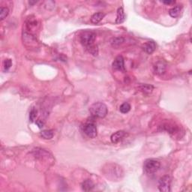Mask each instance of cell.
Wrapping results in <instances>:
<instances>
[{"mask_svg": "<svg viewBox=\"0 0 192 192\" xmlns=\"http://www.w3.org/2000/svg\"><path fill=\"white\" fill-rule=\"evenodd\" d=\"M92 116L97 118H104L108 114V107L102 102H96L89 108Z\"/></svg>", "mask_w": 192, "mask_h": 192, "instance_id": "1", "label": "cell"}, {"mask_svg": "<svg viewBox=\"0 0 192 192\" xmlns=\"http://www.w3.org/2000/svg\"><path fill=\"white\" fill-rule=\"evenodd\" d=\"M80 38L81 44L87 48L90 46L94 45V42L96 38V35L92 31H84L81 33Z\"/></svg>", "mask_w": 192, "mask_h": 192, "instance_id": "2", "label": "cell"}, {"mask_svg": "<svg viewBox=\"0 0 192 192\" xmlns=\"http://www.w3.org/2000/svg\"><path fill=\"white\" fill-rule=\"evenodd\" d=\"M107 170L108 172H104L105 175H108V177L113 179V181H114L116 179L121 178V176L123 174L122 168L116 164H109Z\"/></svg>", "mask_w": 192, "mask_h": 192, "instance_id": "3", "label": "cell"}, {"mask_svg": "<svg viewBox=\"0 0 192 192\" xmlns=\"http://www.w3.org/2000/svg\"><path fill=\"white\" fill-rule=\"evenodd\" d=\"M160 166L161 164L159 161L155 160V159H147L143 164L144 170L150 174L157 172L160 168Z\"/></svg>", "mask_w": 192, "mask_h": 192, "instance_id": "4", "label": "cell"}, {"mask_svg": "<svg viewBox=\"0 0 192 192\" xmlns=\"http://www.w3.org/2000/svg\"><path fill=\"white\" fill-rule=\"evenodd\" d=\"M171 178L169 176H164L159 179V189L161 192L170 191Z\"/></svg>", "mask_w": 192, "mask_h": 192, "instance_id": "5", "label": "cell"}, {"mask_svg": "<svg viewBox=\"0 0 192 192\" xmlns=\"http://www.w3.org/2000/svg\"><path fill=\"white\" fill-rule=\"evenodd\" d=\"M84 133L90 138H94L97 136V127L96 124L92 122L87 123L84 126Z\"/></svg>", "mask_w": 192, "mask_h": 192, "instance_id": "6", "label": "cell"}, {"mask_svg": "<svg viewBox=\"0 0 192 192\" xmlns=\"http://www.w3.org/2000/svg\"><path fill=\"white\" fill-rule=\"evenodd\" d=\"M113 68L116 71H125V63L122 56H119L116 58L114 62H113Z\"/></svg>", "mask_w": 192, "mask_h": 192, "instance_id": "7", "label": "cell"}, {"mask_svg": "<svg viewBox=\"0 0 192 192\" xmlns=\"http://www.w3.org/2000/svg\"><path fill=\"white\" fill-rule=\"evenodd\" d=\"M167 65L164 61H159L156 62V64L154 66V71L155 74H159V75H161L164 74L166 71Z\"/></svg>", "mask_w": 192, "mask_h": 192, "instance_id": "8", "label": "cell"}, {"mask_svg": "<svg viewBox=\"0 0 192 192\" xmlns=\"http://www.w3.org/2000/svg\"><path fill=\"white\" fill-rule=\"evenodd\" d=\"M126 135L127 134L125 131H119L116 132L115 134L112 135L110 139H111L112 143H119L120 141H121Z\"/></svg>", "mask_w": 192, "mask_h": 192, "instance_id": "9", "label": "cell"}, {"mask_svg": "<svg viewBox=\"0 0 192 192\" xmlns=\"http://www.w3.org/2000/svg\"><path fill=\"white\" fill-rule=\"evenodd\" d=\"M156 48V45L154 41H148L143 46V49L147 53L151 54L155 51Z\"/></svg>", "mask_w": 192, "mask_h": 192, "instance_id": "10", "label": "cell"}, {"mask_svg": "<svg viewBox=\"0 0 192 192\" xmlns=\"http://www.w3.org/2000/svg\"><path fill=\"white\" fill-rule=\"evenodd\" d=\"M81 186H82V189L83 190V191H92V190L94 188L95 185H94V183L92 182V180L86 179L82 183Z\"/></svg>", "mask_w": 192, "mask_h": 192, "instance_id": "11", "label": "cell"}, {"mask_svg": "<svg viewBox=\"0 0 192 192\" xmlns=\"http://www.w3.org/2000/svg\"><path fill=\"white\" fill-rule=\"evenodd\" d=\"M125 12H124L123 8H119L118 11H117V18L116 20V23L119 24V23H122L125 21Z\"/></svg>", "mask_w": 192, "mask_h": 192, "instance_id": "12", "label": "cell"}, {"mask_svg": "<svg viewBox=\"0 0 192 192\" xmlns=\"http://www.w3.org/2000/svg\"><path fill=\"white\" fill-rule=\"evenodd\" d=\"M104 16L105 14L102 12H98L94 14L91 18V22L93 24H97V23H98L100 21L102 20L103 18H104Z\"/></svg>", "mask_w": 192, "mask_h": 192, "instance_id": "13", "label": "cell"}, {"mask_svg": "<svg viewBox=\"0 0 192 192\" xmlns=\"http://www.w3.org/2000/svg\"><path fill=\"white\" fill-rule=\"evenodd\" d=\"M182 11V6H176L173 8H171L169 11V14L170 16L172 17L173 18H178L180 15V13Z\"/></svg>", "mask_w": 192, "mask_h": 192, "instance_id": "14", "label": "cell"}, {"mask_svg": "<svg viewBox=\"0 0 192 192\" xmlns=\"http://www.w3.org/2000/svg\"><path fill=\"white\" fill-rule=\"evenodd\" d=\"M41 136L45 140H50L53 137V132L52 130H45L41 132Z\"/></svg>", "mask_w": 192, "mask_h": 192, "instance_id": "15", "label": "cell"}, {"mask_svg": "<svg viewBox=\"0 0 192 192\" xmlns=\"http://www.w3.org/2000/svg\"><path fill=\"white\" fill-rule=\"evenodd\" d=\"M131 105L128 102H125L120 106V110L122 113H127L130 111Z\"/></svg>", "mask_w": 192, "mask_h": 192, "instance_id": "16", "label": "cell"}, {"mask_svg": "<svg viewBox=\"0 0 192 192\" xmlns=\"http://www.w3.org/2000/svg\"><path fill=\"white\" fill-rule=\"evenodd\" d=\"M8 14H9V10L8 8H6V7L1 8V9H0V20H4L8 16Z\"/></svg>", "mask_w": 192, "mask_h": 192, "instance_id": "17", "label": "cell"}, {"mask_svg": "<svg viewBox=\"0 0 192 192\" xmlns=\"http://www.w3.org/2000/svg\"><path fill=\"white\" fill-rule=\"evenodd\" d=\"M152 89H153V87H152V86H149V85H142V86H140L141 91H143L145 93L152 92Z\"/></svg>", "mask_w": 192, "mask_h": 192, "instance_id": "18", "label": "cell"}, {"mask_svg": "<svg viewBox=\"0 0 192 192\" xmlns=\"http://www.w3.org/2000/svg\"><path fill=\"white\" fill-rule=\"evenodd\" d=\"M87 50L90 53H92V55L94 56H97L98 55V47L96 45H92L90 47H87Z\"/></svg>", "mask_w": 192, "mask_h": 192, "instance_id": "19", "label": "cell"}, {"mask_svg": "<svg viewBox=\"0 0 192 192\" xmlns=\"http://www.w3.org/2000/svg\"><path fill=\"white\" fill-rule=\"evenodd\" d=\"M123 41H124L123 38H116L113 39V41L112 42V45H113V47H118V46L121 45Z\"/></svg>", "mask_w": 192, "mask_h": 192, "instance_id": "20", "label": "cell"}, {"mask_svg": "<svg viewBox=\"0 0 192 192\" xmlns=\"http://www.w3.org/2000/svg\"><path fill=\"white\" fill-rule=\"evenodd\" d=\"M37 116V110H35V108H32L29 113V120L31 122H34V120H35Z\"/></svg>", "mask_w": 192, "mask_h": 192, "instance_id": "21", "label": "cell"}, {"mask_svg": "<svg viewBox=\"0 0 192 192\" xmlns=\"http://www.w3.org/2000/svg\"><path fill=\"white\" fill-rule=\"evenodd\" d=\"M12 65V61L10 59H7L4 61V69L6 71H8Z\"/></svg>", "mask_w": 192, "mask_h": 192, "instance_id": "22", "label": "cell"}, {"mask_svg": "<svg viewBox=\"0 0 192 192\" xmlns=\"http://www.w3.org/2000/svg\"><path fill=\"white\" fill-rule=\"evenodd\" d=\"M36 124H37V125H38V126L40 128H41L42 127H43V125H44V122H42L41 120H38V121L36 122Z\"/></svg>", "mask_w": 192, "mask_h": 192, "instance_id": "23", "label": "cell"}, {"mask_svg": "<svg viewBox=\"0 0 192 192\" xmlns=\"http://www.w3.org/2000/svg\"><path fill=\"white\" fill-rule=\"evenodd\" d=\"M163 3L166 5H172V4H175L176 2L175 1H164L163 2Z\"/></svg>", "mask_w": 192, "mask_h": 192, "instance_id": "24", "label": "cell"}]
</instances>
